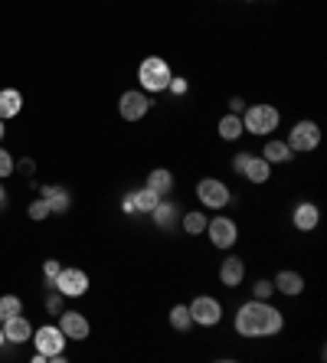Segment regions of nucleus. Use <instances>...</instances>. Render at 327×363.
I'll use <instances>...</instances> for the list:
<instances>
[{
  "instance_id": "1",
  "label": "nucleus",
  "mask_w": 327,
  "mask_h": 363,
  "mask_svg": "<svg viewBox=\"0 0 327 363\" xmlns=\"http://www.w3.org/2000/svg\"><path fill=\"white\" fill-rule=\"evenodd\" d=\"M235 334L239 337H275L285 330V314L278 311L272 301H259V298H249V301L235 311V321H233Z\"/></svg>"
},
{
  "instance_id": "2",
  "label": "nucleus",
  "mask_w": 327,
  "mask_h": 363,
  "mask_svg": "<svg viewBox=\"0 0 327 363\" xmlns=\"http://www.w3.org/2000/svg\"><path fill=\"white\" fill-rule=\"evenodd\" d=\"M36 344V354H33V363H50V360H66L62 357V350H66V334L59 330V324H46V328L33 330V337H30Z\"/></svg>"
},
{
  "instance_id": "3",
  "label": "nucleus",
  "mask_w": 327,
  "mask_h": 363,
  "mask_svg": "<svg viewBox=\"0 0 327 363\" xmlns=\"http://www.w3.org/2000/svg\"><path fill=\"white\" fill-rule=\"evenodd\" d=\"M170 76H174V72H170L167 60H160V56H148V60H141V66H138V85H141V92H148V95L167 92Z\"/></svg>"
},
{
  "instance_id": "4",
  "label": "nucleus",
  "mask_w": 327,
  "mask_h": 363,
  "mask_svg": "<svg viewBox=\"0 0 327 363\" xmlns=\"http://www.w3.org/2000/svg\"><path fill=\"white\" fill-rule=\"evenodd\" d=\"M278 121H282V115L275 105H245L243 111V128L255 138H269L278 128Z\"/></svg>"
},
{
  "instance_id": "5",
  "label": "nucleus",
  "mask_w": 327,
  "mask_h": 363,
  "mask_svg": "<svg viewBox=\"0 0 327 363\" xmlns=\"http://www.w3.org/2000/svg\"><path fill=\"white\" fill-rule=\"evenodd\" d=\"M321 144V125L318 121H294L292 131H288V147H292L294 154H311L318 151Z\"/></svg>"
},
{
  "instance_id": "6",
  "label": "nucleus",
  "mask_w": 327,
  "mask_h": 363,
  "mask_svg": "<svg viewBox=\"0 0 327 363\" xmlns=\"http://www.w3.org/2000/svg\"><path fill=\"white\" fill-rule=\"evenodd\" d=\"M196 200L203 203V210H226L229 203H233V194H229V186L216 177H203L196 184Z\"/></svg>"
},
{
  "instance_id": "7",
  "label": "nucleus",
  "mask_w": 327,
  "mask_h": 363,
  "mask_svg": "<svg viewBox=\"0 0 327 363\" xmlns=\"http://www.w3.org/2000/svg\"><path fill=\"white\" fill-rule=\"evenodd\" d=\"M206 236H210V242L216 245V249H223V252H229L235 242H239V226H235V220H229V216H210L206 220V229H203Z\"/></svg>"
},
{
  "instance_id": "8",
  "label": "nucleus",
  "mask_w": 327,
  "mask_h": 363,
  "mask_svg": "<svg viewBox=\"0 0 327 363\" xmlns=\"http://www.w3.org/2000/svg\"><path fill=\"white\" fill-rule=\"evenodd\" d=\"M151 108H154V95L141 92V89H128V92H121V99H118V115L125 121H141Z\"/></svg>"
},
{
  "instance_id": "9",
  "label": "nucleus",
  "mask_w": 327,
  "mask_h": 363,
  "mask_svg": "<svg viewBox=\"0 0 327 363\" xmlns=\"http://www.w3.org/2000/svg\"><path fill=\"white\" fill-rule=\"evenodd\" d=\"M187 308H190L193 324H200V328H216V324L223 321V304H219L213 295L193 298V301L187 304Z\"/></svg>"
},
{
  "instance_id": "10",
  "label": "nucleus",
  "mask_w": 327,
  "mask_h": 363,
  "mask_svg": "<svg viewBox=\"0 0 327 363\" xmlns=\"http://www.w3.org/2000/svg\"><path fill=\"white\" fill-rule=\"evenodd\" d=\"M59 295H66V298H82L85 291H89V275H85L82 269H59V275L52 279V285Z\"/></svg>"
},
{
  "instance_id": "11",
  "label": "nucleus",
  "mask_w": 327,
  "mask_h": 363,
  "mask_svg": "<svg viewBox=\"0 0 327 363\" xmlns=\"http://www.w3.org/2000/svg\"><path fill=\"white\" fill-rule=\"evenodd\" d=\"M59 330L66 334V340H85L92 334V324H89V318L79 311H62L59 314Z\"/></svg>"
},
{
  "instance_id": "12",
  "label": "nucleus",
  "mask_w": 327,
  "mask_h": 363,
  "mask_svg": "<svg viewBox=\"0 0 327 363\" xmlns=\"http://www.w3.org/2000/svg\"><path fill=\"white\" fill-rule=\"evenodd\" d=\"M0 328H4V337H7V344H30V337H33V324L26 321L23 314H13V318H7V321H0Z\"/></svg>"
},
{
  "instance_id": "13",
  "label": "nucleus",
  "mask_w": 327,
  "mask_h": 363,
  "mask_svg": "<svg viewBox=\"0 0 327 363\" xmlns=\"http://www.w3.org/2000/svg\"><path fill=\"white\" fill-rule=\"evenodd\" d=\"M40 196L46 200L50 213H69V210H72V194H69L62 184H43L40 186Z\"/></svg>"
},
{
  "instance_id": "14",
  "label": "nucleus",
  "mask_w": 327,
  "mask_h": 363,
  "mask_svg": "<svg viewBox=\"0 0 327 363\" xmlns=\"http://www.w3.org/2000/svg\"><path fill=\"white\" fill-rule=\"evenodd\" d=\"M151 220H154V226H157L160 233H170V229H177V223H180V206L160 196L157 206L151 210Z\"/></svg>"
},
{
  "instance_id": "15",
  "label": "nucleus",
  "mask_w": 327,
  "mask_h": 363,
  "mask_svg": "<svg viewBox=\"0 0 327 363\" xmlns=\"http://www.w3.org/2000/svg\"><path fill=\"white\" fill-rule=\"evenodd\" d=\"M292 223H294V229H298V233H314V229H318V223H321L318 203H311V200L298 203V206H294V213H292Z\"/></svg>"
},
{
  "instance_id": "16",
  "label": "nucleus",
  "mask_w": 327,
  "mask_h": 363,
  "mask_svg": "<svg viewBox=\"0 0 327 363\" xmlns=\"http://www.w3.org/2000/svg\"><path fill=\"white\" fill-rule=\"evenodd\" d=\"M272 285H275V295H285V298H298L304 291V275L294 269H285L278 272L275 279H272Z\"/></svg>"
},
{
  "instance_id": "17",
  "label": "nucleus",
  "mask_w": 327,
  "mask_h": 363,
  "mask_svg": "<svg viewBox=\"0 0 327 363\" xmlns=\"http://www.w3.org/2000/svg\"><path fill=\"white\" fill-rule=\"evenodd\" d=\"M219 281L226 288H239L245 281V262L239 255H226V259L219 262Z\"/></svg>"
},
{
  "instance_id": "18",
  "label": "nucleus",
  "mask_w": 327,
  "mask_h": 363,
  "mask_svg": "<svg viewBox=\"0 0 327 363\" xmlns=\"http://www.w3.org/2000/svg\"><path fill=\"white\" fill-rule=\"evenodd\" d=\"M262 157L269 164H292L294 161V151L288 147V141H278V138H269L265 147H262Z\"/></svg>"
},
{
  "instance_id": "19",
  "label": "nucleus",
  "mask_w": 327,
  "mask_h": 363,
  "mask_svg": "<svg viewBox=\"0 0 327 363\" xmlns=\"http://www.w3.org/2000/svg\"><path fill=\"white\" fill-rule=\"evenodd\" d=\"M243 177L249 180V184H269V177H272V164L265 161V157H255L252 154L249 157V164H245V170H243Z\"/></svg>"
},
{
  "instance_id": "20",
  "label": "nucleus",
  "mask_w": 327,
  "mask_h": 363,
  "mask_svg": "<svg viewBox=\"0 0 327 363\" xmlns=\"http://www.w3.org/2000/svg\"><path fill=\"white\" fill-rule=\"evenodd\" d=\"M20 108H23V95L20 89H0V118H17Z\"/></svg>"
},
{
  "instance_id": "21",
  "label": "nucleus",
  "mask_w": 327,
  "mask_h": 363,
  "mask_svg": "<svg viewBox=\"0 0 327 363\" xmlns=\"http://www.w3.org/2000/svg\"><path fill=\"white\" fill-rule=\"evenodd\" d=\"M216 135L223 138V141H239V138L245 135V128H243V115H223L219 118V125H216Z\"/></svg>"
},
{
  "instance_id": "22",
  "label": "nucleus",
  "mask_w": 327,
  "mask_h": 363,
  "mask_svg": "<svg viewBox=\"0 0 327 363\" xmlns=\"http://www.w3.org/2000/svg\"><path fill=\"white\" fill-rule=\"evenodd\" d=\"M206 220H210V216L203 210H187V213H180V229H184L187 236H203Z\"/></svg>"
},
{
  "instance_id": "23",
  "label": "nucleus",
  "mask_w": 327,
  "mask_h": 363,
  "mask_svg": "<svg viewBox=\"0 0 327 363\" xmlns=\"http://www.w3.org/2000/svg\"><path fill=\"white\" fill-rule=\"evenodd\" d=\"M148 186H151L157 196H167L170 190H174V174H170L167 167H154L151 174H148Z\"/></svg>"
},
{
  "instance_id": "24",
  "label": "nucleus",
  "mask_w": 327,
  "mask_h": 363,
  "mask_svg": "<svg viewBox=\"0 0 327 363\" xmlns=\"http://www.w3.org/2000/svg\"><path fill=\"white\" fill-rule=\"evenodd\" d=\"M128 194H131V203H135V213H151L160 200L151 186H138V190H128Z\"/></svg>"
},
{
  "instance_id": "25",
  "label": "nucleus",
  "mask_w": 327,
  "mask_h": 363,
  "mask_svg": "<svg viewBox=\"0 0 327 363\" xmlns=\"http://www.w3.org/2000/svg\"><path fill=\"white\" fill-rule=\"evenodd\" d=\"M170 328L174 330H180V334H184V330H190L193 328V318H190V308H187V304H174V308H170Z\"/></svg>"
},
{
  "instance_id": "26",
  "label": "nucleus",
  "mask_w": 327,
  "mask_h": 363,
  "mask_svg": "<svg viewBox=\"0 0 327 363\" xmlns=\"http://www.w3.org/2000/svg\"><path fill=\"white\" fill-rule=\"evenodd\" d=\"M13 314H23V301L17 295H0V321H7Z\"/></svg>"
},
{
  "instance_id": "27",
  "label": "nucleus",
  "mask_w": 327,
  "mask_h": 363,
  "mask_svg": "<svg viewBox=\"0 0 327 363\" xmlns=\"http://www.w3.org/2000/svg\"><path fill=\"white\" fill-rule=\"evenodd\" d=\"M272 295H275L272 279H259L255 285H252V298H259V301H272Z\"/></svg>"
},
{
  "instance_id": "28",
  "label": "nucleus",
  "mask_w": 327,
  "mask_h": 363,
  "mask_svg": "<svg viewBox=\"0 0 327 363\" xmlns=\"http://www.w3.org/2000/svg\"><path fill=\"white\" fill-rule=\"evenodd\" d=\"M13 170H17V161H13V154H10L7 147H0V180L10 177Z\"/></svg>"
},
{
  "instance_id": "29",
  "label": "nucleus",
  "mask_w": 327,
  "mask_h": 363,
  "mask_svg": "<svg viewBox=\"0 0 327 363\" xmlns=\"http://www.w3.org/2000/svg\"><path fill=\"white\" fill-rule=\"evenodd\" d=\"M26 213H30V220L40 223V220H46V216H50V206H46V200L40 196V200H33L30 206H26Z\"/></svg>"
},
{
  "instance_id": "30",
  "label": "nucleus",
  "mask_w": 327,
  "mask_h": 363,
  "mask_svg": "<svg viewBox=\"0 0 327 363\" xmlns=\"http://www.w3.org/2000/svg\"><path fill=\"white\" fill-rule=\"evenodd\" d=\"M62 301H66V295H59L56 288H50V295H46V308H50V311L56 314V318L62 314Z\"/></svg>"
},
{
  "instance_id": "31",
  "label": "nucleus",
  "mask_w": 327,
  "mask_h": 363,
  "mask_svg": "<svg viewBox=\"0 0 327 363\" xmlns=\"http://www.w3.org/2000/svg\"><path fill=\"white\" fill-rule=\"evenodd\" d=\"M167 92H170V95H187V92H190V82H187L184 76H170Z\"/></svg>"
},
{
  "instance_id": "32",
  "label": "nucleus",
  "mask_w": 327,
  "mask_h": 363,
  "mask_svg": "<svg viewBox=\"0 0 327 363\" xmlns=\"http://www.w3.org/2000/svg\"><path fill=\"white\" fill-rule=\"evenodd\" d=\"M59 269H62V265H59L56 259H46V262H43V279H46V288L52 285V279L59 275Z\"/></svg>"
},
{
  "instance_id": "33",
  "label": "nucleus",
  "mask_w": 327,
  "mask_h": 363,
  "mask_svg": "<svg viewBox=\"0 0 327 363\" xmlns=\"http://www.w3.org/2000/svg\"><path fill=\"white\" fill-rule=\"evenodd\" d=\"M249 157H252L249 151H239V154L233 157V170L239 174V177H243V170H245V164H249Z\"/></svg>"
},
{
  "instance_id": "34",
  "label": "nucleus",
  "mask_w": 327,
  "mask_h": 363,
  "mask_svg": "<svg viewBox=\"0 0 327 363\" xmlns=\"http://www.w3.org/2000/svg\"><path fill=\"white\" fill-rule=\"evenodd\" d=\"M229 111H233V115H243V111H245V101L239 99V95H233V99H229Z\"/></svg>"
},
{
  "instance_id": "35",
  "label": "nucleus",
  "mask_w": 327,
  "mask_h": 363,
  "mask_svg": "<svg viewBox=\"0 0 327 363\" xmlns=\"http://www.w3.org/2000/svg\"><path fill=\"white\" fill-rule=\"evenodd\" d=\"M121 213H125V216H135V203H131V194L121 196Z\"/></svg>"
},
{
  "instance_id": "36",
  "label": "nucleus",
  "mask_w": 327,
  "mask_h": 363,
  "mask_svg": "<svg viewBox=\"0 0 327 363\" xmlns=\"http://www.w3.org/2000/svg\"><path fill=\"white\" fill-rule=\"evenodd\" d=\"M20 170H23L26 177H33V170H36V164L30 161V157H26V161H20Z\"/></svg>"
},
{
  "instance_id": "37",
  "label": "nucleus",
  "mask_w": 327,
  "mask_h": 363,
  "mask_svg": "<svg viewBox=\"0 0 327 363\" xmlns=\"http://www.w3.org/2000/svg\"><path fill=\"white\" fill-rule=\"evenodd\" d=\"M0 210H7V190H4V184H0Z\"/></svg>"
},
{
  "instance_id": "38",
  "label": "nucleus",
  "mask_w": 327,
  "mask_h": 363,
  "mask_svg": "<svg viewBox=\"0 0 327 363\" xmlns=\"http://www.w3.org/2000/svg\"><path fill=\"white\" fill-rule=\"evenodd\" d=\"M4 135H7V128H4V118H0V141H4Z\"/></svg>"
},
{
  "instance_id": "39",
  "label": "nucleus",
  "mask_w": 327,
  "mask_h": 363,
  "mask_svg": "<svg viewBox=\"0 0 327 363\" xmlns=\"http://www.w3.org/2000/svg\"><path fill=\"white\" fill-rule=\"evenodd\" d=\"M4 344H7V337H4V328H0V347H4Z\"/></svg>"
},
{
  "instance_id": "40",
  "label": "nucleus",
  "mask_w": 327,
  "mask_h": 363,
  "mask_svg": "<svg viewBox=\"0 0 327 363\" xmlns=\"http://www.w3.org/2000/svg\"><path fill=\"white\" fill-rule=\"evenodd\" d=\"M245 4H252V0H245Z\"/></svg>"
}]
</instances>
